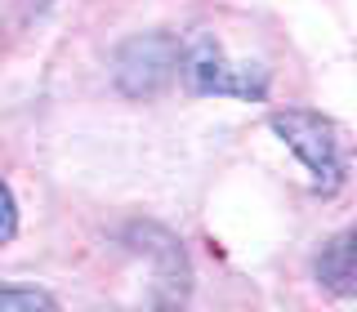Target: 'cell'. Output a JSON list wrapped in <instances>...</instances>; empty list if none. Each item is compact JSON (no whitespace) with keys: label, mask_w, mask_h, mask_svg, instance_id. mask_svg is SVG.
<instances>
[{"label":"cell","mask_w":357,"mask_h":312,"mask_svg":"<svg viewBox=\"0 0 357 312\" xmlns=\"http://www.w3.org/2000/svg\"><path fill=\"white\" fill-rule=\"evenodd\" d=\"M178 76V40L165 31L134 36L116 49V85L130 98H152Z\"/></svg>","instance_id":"cell-3"},{"label":"cell","mask_w":357,"mask_h":312,"mask_svg":"<svg viewBox=\"0 0 357 312\" xmlns=\"http://www.w3.org/2000/svg\"><path fill=\"white\" fill-rule=\"evenodd\" d=\"M178 76L188 81L192 94H232V98H250V103L268 98L264 67L232 63L223 54V45L210 36H192V40L178 45Z\"/></svg>","instance_id":"cell-2"},{"label":"cell","mask_w":357,"mask_h":312,"mask_svg":"<svg viewBox=\"0 0 357 312\" xmlns=\"http://www.w3.org/2000/svg\"><path fill=\"white\" fill-rule=\"evenodd\" d=\"M268 125H273L277 139L299 156V165L312 174V187H317V192H326V196L340 192L349 165H344L340 125H335L331 116H321V111H312V107H282V111L268 116Z\"/></svg>","instance_id":"cell-1"},{"label":"cell","mask_w":357,"mask_h":312,"mask_svg":"<svg viewBox=\"0 0 357 312\" xmlns=\"http://www.w3.org/2000/svg\"><path fill=\"white\" fill-rule=\"evenodd\" d=\"M312 272H317L321 290H331V295H340V299L353 295V232L349 228L317 250V267H312Z\"/></svg>","instance_id":"cell-4"},{"label":"cell","mask_w":357,"mask_h":312,"mask_svg":"<svg viewBox=\"0 0 357 312\" xmlns=\"http://www.w3.org/2000/svg\"><path fill=\"white\" fill-rule=\"evenodd\" d=\"M0 312H59V304L31 286H0Z\"/></svg>","instance_id":"cell-5"},{"label":"cell","mask_w":357,"mask_h":312,"mask_svg":"<svg viewBox=\"0 0 357 312\" xmlns=\"http://www.w3.org/2000/svg\"><path fill=\"white\" fill-rule=\"evenodd\" d=\"M18 232V205H14V192L5 187V178H0V245H9Z\"/></svg>","instance_id":"cell-6"}]
</instances>
